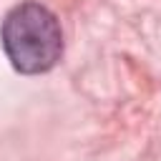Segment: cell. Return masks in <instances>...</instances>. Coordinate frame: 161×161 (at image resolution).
<instances>
[{"label": "cell", "instance_id": "6da1fadb", "mask_svg": "<svg viewBox=\"0 0 161 161\" xmlns=\"http://www.w3.org/2000/svg\"><path fill=\"white\" fill-rule=\"evenodd\" d=\"M3 48L20 73H45L63 53V33L55 15L38 5L23 3L13 8L3 23Z\"/></svg>", "mask_w": 161, "mask_h": 161}]
</instances>
